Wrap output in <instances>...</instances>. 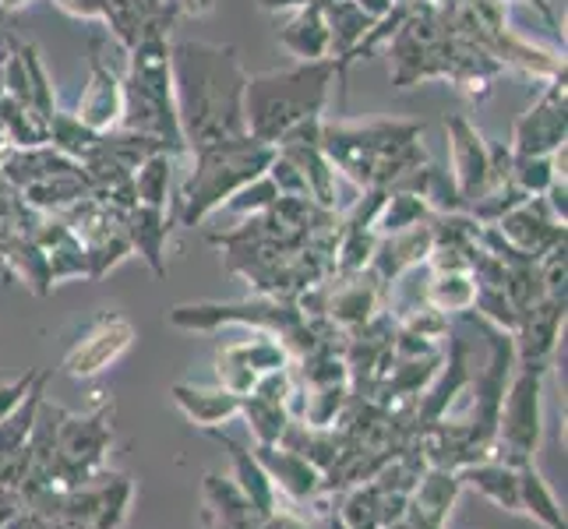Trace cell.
<instances>
[{
	"instance_id": "cell-37",
	"label": "cell",
	"mask_w": 568,
	"mask_h": 529,
	"mask_svg": "<svg viewBox=\"0 0 568 529\" xmlns=\"http://www.w3.org/2000/svg\"><path fill=\"white\" fill-rule=\"evenodd\" d=\"M268 181L280 187V194H293V199H307V184H304V176H301V170L293 166L283 152H276L272 155V163H268Z\"/></svg>"
},
{
	"instance_id": "cell-39",
	"label": "cell",
	"mask_w": 568,
	"mask_h": 529,
	"mask_svg": "<svg viewBox=\"0 0 568 529\" xmlns=\"http://www.w3.org/2000/svg\"><path fill=\"white\" fill-rule=\"evenodd\" d=\"M262 529H325V522H315L307 519L301 508H290V505H280L276 512L262 519Z\"/></svg>"
},
{
	"instance_id": "cell-17",
	"label": "cell",
	"mask_w": 568,
	"mask_h": 529,
	"mask_svg": "<svg viewBox=\"0 0 568 529\" xmlns=\"http://www.w3.org/2000/svg\"><path fill=\"white\" fill-rule=\"evenodd\" d=\"M209 435L230 452V462H233V477L230 480L237 484V491L251 501L254 512H258L262 519L276 512V508L283 505V498L276 491V484L268 480V474H265V466L258 462V456H254L251 448L241 445L233 435H226V430H220V427L209 430Z\"/></svg>"
},
{
	"instance_id": "cell-24",
	"label": "cell",
	"mask_w": 568,
	"mask_h": 529,
	"mask_svg": "<svg viewBox=\"0 0 568 529\" xmlns=\"http://www.w3.org/2000/svg\"><path fill=\"white\" fill-rule=\"evenodd\" d=\"M322 8H325V22H328L332 61H336V71H339V64L349 57V50H354L367 35V29L375 26V18L364 14L354 0H322Z\"/></svg>"
},
{
	"instance_id": "cell-28",
	"label": "cell",
	"mask_w": 568,
	"mask_h": 529,
	"mask_svg": "<svg viewBox=\"0 0 568 529\" xmlns=\"http://www.w3.org/2000/svg\"><path fill=\"white\" fill-rule=\"evenodd\" d=\"M47 145H53L57 152H64L68 160H74V163H85L89 155L100 149V134H95L92 128H85L74 113L57 106L53 116L47 121Z\"/></svg>"
},
{
	"instance_id": "cell-12",
	"label": "cell",
	"mask_w": 568,
	"mask_h": 529,
	"mask_svg": "<svg viewBox=\"0 0 568 529\" xmlns=\"http://www.w3.org/2000/svg\"><path fill=\"white\" fill-rule=\"evenodd\" d=\"M445 139H448V163H453V184L459 191L463 208L474 205L491 184V166H487V139L466 121V113H445Z\"/></svg>"
},
{
	"instance_id": "cell-3",
	"label": "cell",
	"mask_w": 568,
	"mask_h": 529,
	"mask_svg": "<svg viewBox=\"0 0 568 529\" xmlns=\"http://www.w3.org/2000/svg\"><path fill=\"white\" fill-rule=\"evenodd\" d=\"M336 82H339V71L332 57L247 74V85H244L247 134L276 149V142L286 131L311 121V116H325L328 92Z\"/></svg>"
},
{
	"instance_id": "cell-36",
	"label": "cell",
	"mask_w": 568,
	"mask_h": 529,
	"mask_svg": "<svg viewBox=\"0 0 568 529\" xmlns=\"http://www.w3.org/2000/svg\"><path fill=\"white\" fill-rule=\"evenodd\" d=\"M280 199V187L268 181V173H262L258 181H251L247 187H241L233 199H226V205H223V212H233V215H254V212H262V208H268L272 202Z\"/></svg>"
},
{
	"instance_id": "cell-26",
	"label": "cell",
	"mask_w": 568,
	"mask_h": 529,
	"mask_svg": "<svg viewBox=\"0 0 568 529\" xmlns=\"http://www.w3.org/2000/svg\"><path fill=\"white\" fill-rule=\"evenodd\" d=\"M516 477H519V508H523V512L534 516L547 529H568L561 505L551 495V487L544 484V477L537 474V466L534 462H519Z\"/></svg>"
},
{
	"instance_id": "cell-34",
	"label": "cell",
	"mask_w": 568,
	"mask_h": 529,
	"mask_svg": "<svg viewBox=\"0 0 568 529\" xmlns=\"http://www.w3.org/2000/svg\"><path fill=\"white\" fill-rule=\"evenodd\" d=\"M47 262H50V279L53 286L61 279H89V258H85V247L78 244V237L68 230L64 237H57L47 247Z\"/></svg>"
},
{
	"instance_id": "cell-25",
	"label": "cell",
	"mask_w": 568,
	"mask_h": 529,
	"mask_svg": "<svg viewBox=\"0 0 568 529\" xmlns=\"http://www.w3.org/2000/svg\"><path fill=\"white\" fill-rule=\"evenodd\" d=\"M477 297V279L469 276V268H448L430 272L427 279V307L442 311V315H466Z\"/></svg>"
},
{
	"instance_id": "cell-18",
	"label": "cell",
	"mask_w": 568,
	"mask_h": 529,
	"mask_svg": "<svg viewBox=\"0 0 568 529\" xmlns=\"http://www.w3.org/2000/svg\"><path fill=\"white\" fill-rule=\"evenodd\" d=\"M430 247H435V230H430V220H427V223H417V226H409V230L388 233V237H378L375 258H371L367 268L388 286L392 279L399 276V272L414 268V265H424Z\"/></svg>"
},
{
	"instance_id": "cell-48",
	"label": "cell",
	"mask_w": 568,
	"mask_h": 529,
	"mask_svg": "<svg viewBox=\"0 0 568 529\" xmlns=\"http://www.w3.org/2000/svg\"><path fill=\"white\" fill-rule=\"evenodd\" d=\"M382 529H409L406 522H392V526H382Z\"/></svg>"
},
{
	"instance_id": "cell-46",
	"label": "cell",
	"mask_w": 568,
	"mask_h": 529,
	"mask_svg": "<svg viewBox=\"0 0 568 529\" xmlns=\"http://www.w3.org/2000/svg\"><path fill=\"white\" fill-rule=\"evenodd\" d=\"M32 0H0V11L4 14H14V11H26Z\"/></svg>"
},
{
	"instance_id": "cell-33",
	"label": "cell",
	"mask_w": 568,
	"mask_h": 529,
	"mask_svg": "<svg viewBox=\"0 0 568 529\" xmlns=\"http://www.w3.org/2000/svg\"><path fill=\"white\" fill-rule=\"evenodd\" d=\"M131 501H134V484L124 474H106L103 480V498H100V512L92 519V529H124L131 516Z\"/></svg>"
},
{
	"instance_id": "cell-14",
	"label": "cell",
	"mask_w": 568,
	"mask_h": 529,
	"mask_svg": "<svg viewBox=\"0 0 568 529\" xmlns=\"http://www.w3.org/2000/svg\"><path fill=\"white\" fill-rule=\"evenodd\" d=\"M124 113V78L106 57L100 39H92V61H89V82L82 89V100H78L74 116L95 134H106L121 124Z\"/></svg>"
},
{
	"instance_id": "cell-35",
	"label": "cell",
	"mask_w": 568,
	"mask_h": 529,
	"mask_svg": "<svg viewBox=\"0 0 568 529\" xmlns=\"http://www.w3.org/2000/svg\"><path fill=\"white\" fill-rule=\"evenodd\" d=\"M555 181H568L555 166V152L551 155H516L513 163V184L523 187L526 194H544Z\"/></svg>"
},
{
	"instance_id": "cell-1",
	"label": "cell",
	"mask_w": 568,
	"mask_h": 529,
	"mask_svg": "<svg viewBox=\"0 0 568 529\" xmlns=\"http://www.w3.org/2000/svg\"><path fill=\"white\" fill-rule=\"evenodd\" d=\"M170 68H173V103H178V121L187 149L247 134V121H244L247 71L241 64L237 47L184 39V43L170 47Z\"/></svg>"
},
{
	"instance_id": "cell-11",
	"label": "cell",
	"mask_w": 568,
	"mask_h": 529,
	"mask_svg": "<svg viewBox=\"0 0 568 529\" xmlns=\"http://www.w3.org/2000/svg\"><path fill=\"white\" fill-rule=\"evenodd\" d=\"M134 346V325L121 315V311H100L78 343L68 349L64 357V375L74 382L100 378L110 364H116L124 353Z\"/></svg>"
},
{
	"instance_id": "cell-6",
	"label": "cell",
	"mask_w": 568,
	"mask_h": 529,
	"mask_svg": "<svg viewBox=\"0 0 568 529\" xmlns=\"http://www.w3.org/2000/svg\"><path fill=\"white\" fill-rule=\"evenodd\" d=\"M113 399L100 403L89 414H71L61 409L57 420V452H61V469H57L53 487H82L106 469V452L113 445Z\"/></svg>"
},
{
	"instance_id": "cell-32",
	"label": "cell",
	"mask_w": 568,
	"mask_h": 529,
	"mask_svg": "<svg viewBox=\"0 0 568 529\" xmlns=\"http://www.w3.org/2000/svg\"><path fill=\"white\" fill-rule=\"evenodd\" d=\"M251 427L254 435V445H280L283 430L290 424V409L280 406V403H268L262 396H254V391H247V396H241V414Z\"/></svg>"
},
{
	"instance_id": "cell-20",
	"label": "cell",
	"mask_w": 568,
	"mask_h": 529,
	"mask_svg": "<svg viewBox=\"0 0 568 529\" xmlns=\"http://www.w3.org/2000/svg\"><path fill=\"white\" fill-rule=\"evenodd\" d=\"M170 396L178 403L181 414L202 430H215L241 414V396H233V391H226L223 385L202 388V385L178 382L170 388Z\"/></svg>"
},
{
	"instance_id": "cell-21",
	"label": "cell",
	"mask_w": 568,
	"mask_h": 529,
	"mask_svg": "<svg viewBox=\"0 0 568 529\" xmlns=\"http://www.w3.org/2000/svg\"><path fill=\"white\" fill-rule=\"evenodd\" d=\"M459 495H463V487H459L456 469L427 466L424 477L414 487V495H409L406 516L417 522H427V526H445Z\"/></svg>"
},
{
	"instance_id": "cell-23",
	"label": "cell",
	"mask_w": 568,
	"mask_h": 529,
	"mask_svg": "<svg viewBox=\"0 0 568 529\" xmlns=\"http://www.w3.org/2000/svg\"><path fill=\"white\" fill-rule=\"evenodd\" d=\"M280 47L297 61H325V57H332L322 0H307L304 8L293 11V18L280 29Z\"/></svg>"
},
{
	"instance_id": "cell-16",
	"label": "cell",
	"mask_w": 568,
	"mask_h": 529,
	"mask_svg": "<svg viewBox=\"0 0 568 529\" xmlns=\"http://www.w3.org/2000/svg\"><path fill=\"white\" fill-rule=\"evenodd\" d=\"M491 226H498L501 237L513 247H519L523 254H530V258H540V254H547L555 244H561L568 237V226L555 220L540 194L526 199L513 212H505Z\"/></svg>"
},
{
	"instance_id": "cell-44",
	"label": "cell",
	"mask_w": 568,
	"mask_h": 529,
	"mask_svg": "<svg viewBox=\"0 0 568 529\" xmlns=\"http://www.w3.org/2000/svg\"><path fill=\"white\" fill-rule=\"evenodd\" d=\"M354 4L371 18H382V14H388L392 8H396V0H354Z\"/></svg>"
},
{
	"instance_id": "cell-30",
	"label": "cell",
	"mask_w": 568,
	"mask_h": 529,
	"mask_svg": "<svg viewBox=\"0 0 568 529\" xmlns=\"http://www.w3.org/2000/svg\"><path fill=\"white\" fill-rule=\"evenodd\" d=\"M160 11H163V8H160ZM152 14H155V11H149V8L142 4V0H106L95 22H103L106 32L113 35V43L128 53L134 43H139V35L145 32V26H149V18H152Z\"/></svg>"
},
{
	"instance_id": "cell-7",
	"label": "cell",
	"mask_w": 568,
	"mask_h": 529,
	"mask_svg": "<svg viewBox=\"0 0 568 529\" xmlns=\"http://www.w3.org/2000/svg\"><path fill=\"white\" fill-rule=\"evenodd\" d=\"M544 378L547 370H513L498 414L495 459H505L508 466L534 462L544 435Z\"/></svg>"
},
{
	"instance_id": "cell-40",
	"label": "cell",
	"mask_w": 568,
	"mask_h": 529,
	"mask_svg": "<svg viewBox=\"0 0 568 529\" xmlns=\"http://www.w3.org/2000/svg\"><path fill=\"white\" fill-rule=\"evenodd\" d=\"M540 199L547 202V208H551V215L558 223H568V181H555L540 194Z\"/></svg>"
},
{
	"instance_id": "cell-43",
	"label": "cell",
	"mask_w": 568,
	"mask_h": 529,
	"mask_svg": "<svg viewBox=\"0 0 568 529\" xmlns=\"http://www.w3.org/2000/svg\"><path fill=\"white\" fill-rule=\"evenodd\" d=\"M501 4H513V0H501ZM516 4H530L540 18H544V22L547 26H551V29H558V14L551 11V4H547V0H516Z\"/></svg>"
},
{
	"instance_id": "cell-9",
	"label": "cell",
	"mask_w": 568,
	"mask_h": 529,
	"mask_svg": "<svg viewBox=\"0 0 568 529\" xmlns=\"http://www.w3.org/2000/svg\"><path fill=\"white\" fill-rule=\"evenodd\" d=\"M290 360L293 357L280 336L251 328V336L223 343L220 353H215V385H223L233 396H247L262 375L286 367Z\"/></svg>"
},
{
	"instance_id": "cell-5",
	"label": "cell",
	"mask_w": 568,
	"mask_h": 529,
	"mask_svg": "<svg viewBox=\"0 0 568 529\" xmlns=\"http://www.w3.org/2000/svg\"><path fill=\"white\" fill-rule=\"evenodd\" d=\"M173 328L187 332H215L220 325H244V328H262L280 336L283 346L290 349V357L297 360L304 353H311L322 343H343V332L325 322V318H307L297 307V301L286 297H247V301H202V304H178L166 315Z\"/></svg>"
},
{
	"instance_id": "cell-19",
	"label": "cell",
	"mask_w": 568,
	"mask_h": 529,
	"mask_svg": "<svg viewBox=\"0 0 568 529\" xmlns=\"http://www.w3.org/2000/svg\"><path fill=\"white\" fill-rule=\"evenodd\" d=\"M173 230V215L170 208H149V205H134L124 215V233L131 241V254H142V262L155 272V276H166V241Z\"/></svg>"
},
{
	"instance_id": "cell-27",
	"label": "cell",
	"mask_w": 568,
	"mask_h": 529,
	"mask_svg": "<svg viewBox=\"0 0 568 529\" xmlns=\"http://www.w3.org/2000/svg\"><path fill=\"white\" fill-rule=\"evenodd\" d=\"M178 155L170 152H155L149 160L131 173L134 184V199L139 205L149 208H170V187H173V170H178Z\"/></svg>"
},
{
	"instance_id": "cell-31",
	"label": "cell",
	"mask_w": 568,
	"mask_h": 529,
	"mask_svg": "<svg viewBox=\"0 0 568 529\" xmlns=\"http://www.w3.org/2000/svg\"><path fill=\"white\" fill-rule=\"evenodd\" d=\"M8 47L22 57V68H26V78H29V110L47 124L53 116V110H57V95H53L50 71L43 64V57H39V47L36 43H18V39H8Z\"/></svg>"
},
{
	"instance_id": "cell-22",
	"label": "cell",
	"mask_w": 568,
	"mask_h": 529,
	"mask_svg": "<svg viewBox=\"0 0 568 529\" xmlns=\"http://www.w3.org/2000/svg\"><path fill=\"white\" fill-rule=\"evenodd\" d=\"M459 487L466 491H477L491 505L505 508V512H523L519 508V477L516 466H508L505 459H480V462H466L456 469Z\"/></svg>"
},
{
	"instance_id": "cell-47",
	"label": "cell",
	"mask_w": 568,
	"mask_h": 529,
	"mask_svg": "<svg viewBox=\"0 0 568 529\" xmlns=\"http://www.w3.org/2000/svg\"><path fill=\"white\" fill-rule=\"evenodd\" d=\"M142 4H145L149 11H160V8L166 4V0H142Z\"/></svg>"
},
{
	"instance_id": "cell-2",
	"label": "cell",
	"mask_w": 568,
	"mask_h": 529,
	"mask_svg": "<svg viewBox=\"0 0 568 529\" xmlns=\"http://www.w3.org/2000/svg\"><path fill=\"white\" fill-rule=\"evenodd\" d=\"M420 121H322L325 160L361 191L399 187L427 160Z\"/></svg>"
},
{
	"instance_id": "cell-42",
	"label": "cell",
	"mask_w": 568,
	"mask_h": 529,
	"mask_svg": "<svg viewBox=\"0 0 568 529\" xmlns=\"http://www.w3.org/2000/svg\"><path fill=\"white\" fill-rule=\"evenodd\" d=\"M178 18H209L215 11V0H170Z\"/></svg>"
},
{
	"instance_id": "cell-45",
	"label": "cell",
	"mask_w": 568,
	"mask_h": 529,
	"mask_svg": "<svg viewBox=\"0 0 568 529\" xmlns=\"http://www.w3.org/2000/svg\"><path fill=\"white\" fill-rule=\"evenodd\" d=\"M258 4H262L265 11H297V8L307 4V0H258Z\"/></svg>"
},
{
	"instance_id": "cell-4",
	"label": "cell",
	"mask_w": 568,
	"mask_h": 529,
	"mask_svg": "<svg viewBox=\"0 0 568 529\" xmlns=\"http://www.w3.org/2000/svg\"><path fill=\"white\" fill-rule=\"evenodd\" d=\"M276 149L241 134V139L209 142L199 149H187L184 160H191V170L170 205V215L178 226H202L212 212H220L226 199H233L241 187L268 170Z\"/></svg>"
},
{
	"instance_id": "cell-41",
	"label": "cell",
	"mask_w": 568,
	"mask_h": 529,
	"mask_svg": "<svg viewBox=\"0 0 568 529\" xmlns=\"http://www.w3.org/2000/svg\"><path fill=\"white\" fill-rule=\"evenodd\" d=\"M57 8H64L68 14H74V18H100V11H103V4L106 0H53Z\"/></svg>"
},
{
	"instance_id": "cell-38",
	"label": "cell",
	"mask_w": 568,
	"mask_h": 529,
	"mask_svg": "<svg viewBox=\"0 0 568 529\" xmlns=\"http://www.w3.org/2000/svg\"><path fill=\"white\" fill-rule=\"evenodd\" d=\"M36 370L39 367H29L26 375H18V378H11V382H0V420H4L11 409L26 399V391L32 388V382H36Z\"/></svg>"
},
{
	"instance_id": "cell-29",
	"label": "cell",
	"mask_w": 568,
	"mask_h": 529,
	"mask_svg": "<svg viewBox=\"0 0 568 529\" xmlns=\"http://www.w3.org/2000/svg\"><path fill=\"white\" fill-rule=\"evenodd\" d=\"M430 215H435V208L427 205L424 194L417 191H388L385 202L378 208V220H375V230L378 237H388V233H399V230H409L417 223H427Z\"/></svg>"
},
{
	"instance_id": "cell-13",
	"label": "cell",
	"mask_w": 568,
	"mask_h": 529,
	"mask_svg": "<svg viewBox=\"0 0 568 529\" xmlns=\"http://www.w3.org/2000/svg\"><path fill=\"white\" fill-rule=\"evenodd\" d=\"M561 328H565V297H540L530 311H523L519 328L513 332L516 367L551 370Z\"/></svg>"
},
{
	"instance_id": "cell-10",
	"label": "cell",
	"mask_w": 568,
	"mask_h": 529,
	"mask_svg": "<svg viewBox=\"0 0 568 529\" xmlns=\"http://www.w3.org/2000/svg\"><path fill=\"white\" fill-rule=\"evenodd\" d=\"M565 110H568V89H565V71H561L551 82H544L534 106L513 124V139H508L513 155H551L561 145H568Z\"/></svg>"
},
{
	"instance_id": "cell-8",
	"label": "cell",
	"mask_w": 568,
	"mask_h": 529,
	"mask_svg": "<svg viewBox=\"0 0 568 529\" xmlns=\"http://www.w3.org/2000/svg\"><path fill=\"white\" fill-rule=\"evenodd\" d=\"M78 244L85 247L89 258V283H100L110 268L121 265L131 254V241L124 233V215L110 208L106 202L85 194L82 202H74L68 212H61Z\"/></svg>"
},
{
	"instance_id": "cell-15",
	"label": "cell",
	"mask_w": 568,
	"mask_h": 529,
	"mask_svg": "<svg viewBox=\"0 0 568 529\" xmlns=\"http://www.w3.org/2000/svg\"><path fill=\"white\" fill-rule=\"evenodd\" d=\"M258 462L265 466L268 480L276 484V491L283 498V505L290 508H304L315 501L325 491V477L318 466H311L304 456L290 452L283 445H254L251 448Z\"/></svg>"
}]
</instances>
